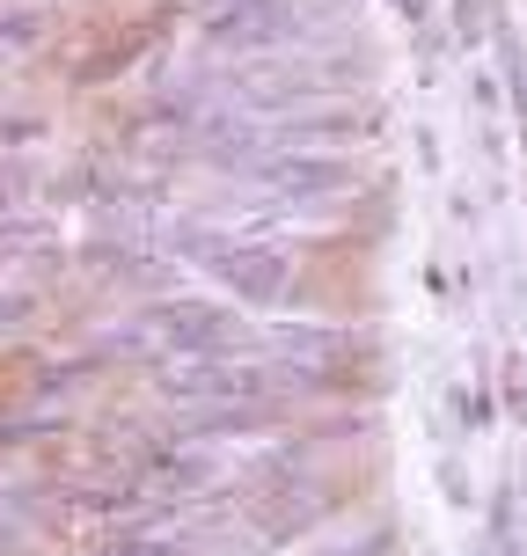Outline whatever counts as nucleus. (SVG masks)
Masks as SVG:
<instances>
[{"label":"nucleus","instance_id":"nucleus-1","mask_svg":"<svg viewBox=\"0 0 527 556\" xmlns=\"http://www.w3.org/2000/svg\"><path fill=\"white\" fill-rule=\"evenodd\" d=\"M162 389L184 403H286L293 389H308V374L264 359H235V352H191V359H162Z\"/></svg>","mask_w":527,"mask_h":556},{"label":"nucleus","instance_id":"nucleus-2","mask_svg":"<svg viewBox=\"0 0 527 556\" xmlns=\"http://www.w3.org/2000/svg\"><path fill=\"white\" fill-rule=\"evenodd\" d=\"M227 344H242V330H235V315H221V307H205V301H168L125 337V352H162V359L227 352Z\"/></svg>","mask_w":527,"mask_h":556},{"label":"nucleus","instance_id":"nucleus-3","mask_svg":"<svg viewBox=\"0 0 527 556\" xmlns=\"http://www.w3.org/2000/svg\"><path fill=\"white\" fill-rule=\"evenodd\" d=\"M191 256H198V264H205L213 278H221L235 301H250V307H272V301H286V293H293V256L272 250V242H256V250H235V242H221V235H213V242L198 235Z\"/></svg>","mask_w":527,"mask_h":556},{"label":"nucleus","instance_id":"nucleus-4","mask_svg":"<svg viewBox=\"0 0 527 556\" xmlns=\"http://www.w3.org/2000/svg\"><path fill=\"white\" fill-rule=\"evenodd\" d=\"M308 0H227V15L213 23V45H278L301 29Z\"/></svg>","mask_w":527,"mask_h":556},{"label":"nucleus","instance_id":"nucleus-5","mask_svg":"<svg viewBox=\"0 0 527 556\" xmlns=\"http://www.w3.org/2000/svg\"><path fill=\"white\" fill-rule=\"evenodd\" d=\"M256 176H264L278 198H337L344 184H352L330 154H264V162H256Z\"/></svg>","mask_w":527,"mask_h":556},{"label":"nucleus","instance_id":"nucleus-6","mask_svg":"<svg viewBox=\"0 0 527 556\" xmlns=\"http://www.w3.org/2000/svg\"><path fill=\"white\" fill-rule=\"evenodd\" d=\"M96 556H191V542H176V534H147V528H133V534H117L111 549H96Z\"/></svg>","mask_w":527,"mask_h":556},{"label":"nucleus","instance_id":"nucleus-7","mask_svg":"<svg viewBox=\"0 0 527 556\" xmlns=\"http://www.w3.org/2000/svg\"><path fill=\"white\" fill-rule=\"evenodd\" d=\"M23 315H29L23 293H0V330H8V323H23Z\"/></svg>","mask_w":527,"mask_h":556},{"label":"nucleus","instance_id":"nucleus-8","mask_svg":"<svg viewBox=\"0 0 527 556\" xmlns=\"http://www.w3.org/2000/svg\"><path fill=\"white\" fill-rule=\"evenodd\" d=\"M29 37V8H15V23H0V45H23Z\"/></svg>","mask_w":527,"mask_h":556}]
</instances>
